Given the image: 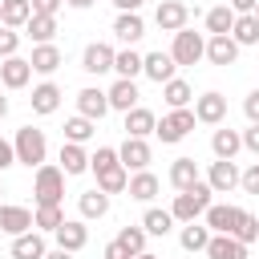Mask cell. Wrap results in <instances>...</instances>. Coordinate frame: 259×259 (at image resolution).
<instances>
[{
	"label": "cell",
	"instance_id": "52a82bcc",
	"mask_svg": "<svg viewBox=\"0 0 259 259\" xmlns=\"http://www.w3.org/2000/svg\"><path fill=\"white\" fill-rule=\"evenodd\" d=\"M239 178H243V170L235 166V158H214V162L206 166V182H210L214 194H231V190H239Z\"/></svg>",
	"mask_w": 259,
	"mask_h": 259
},
{
	"label": "cell",
	"instance_id": "c3c4849f",
	"mask_svg": "<svg viewBox=\"0 0 259 259\" xmlns=\"http://www.w3.org/2000/svg\"><path fill=\"white\" fill-rule=\"evenodd\" d=\"M101 259H134V255H130V251H125L117 239H109V243L101 247Z\"/></svg>",
	"mask_w": 259,
	"mask_h": 259
},
{
	"label": "cell",
	"instance_id": "9c48e42d",
	"mask_svg": "<svg viewBox=\"0 0 259 259\" xmlns=\"http://www.w3.org/2000/svg\"><path fill=\"white\" fill-rule=\"evenodd\" d=\"M117 158H121V166L134 174V170H150V158H154V150H150V138H130L125 134V142L117 146Z\"/></svg>",
	"mask_w": 259,
	"mask_h": 259
},
{
	"label": "cell",
	"instance_id": "cb8c5ba5",
	"mask_svg": "<svg viewBox=\"0 0 259 259\" xmlns=\"http://www.w3.org/2000/svg\"><path fill=\"white\" fill-rule=\"evenodd\" d=\"M113 36H117L121 45H138V40L146 36V20H142V12H117V20H113Z\"/></svg>",
	"mask_w": 259,
	"mask_h": 259
},
{
	"label": "cell",
	"instance_id": "5b68a950",
	"mask_svg": "<svg viewBox=\"0 0 259 259\" xmlns=\"http://www.w3.org/2000/svg\"><path fill=\"white\" fill-rule=\"evenodd\" d=\"M194 105H186V109H170L162 121H158V130H154V138L162 142V146H178L190 130H194Z\"/></svg>",
	"mask_w": 259,
	"mask_h": 259
},
{
	"label": "cell",
	"instance_id": "603a6c76",
	"mask_svg": "<svg viewBox=\"0 0 259 259\" xmlns=\"http://www.w3.org/2000/svg\"><path fill=\"white\" fill-rule=\"evenodd\" d=\"M206 61L210 65H235L239 61V40L227 32V36H206Z\"/></svg>",
	"mask_w": 259,
	"mask_h": 259
},
{
	"label": "cell",
	"instance_id": "6da1fadb",
	"mask_svg": "<svg viewBox=\"0 0 259 259\" xmlns=\"http://www.w3.org/2000/svg\"><path fill=\"white\" fill-rule=\"evenodd\" d=\"M214 202V190H210V182L206 178H198L194 186H186V190H178L174 194V202H170V214L178 219V223H194V219H202L206 214V206Z\"/></svg>",
	"mask_w": 259,
	"mask_h": 259
},
{
	"label": "cell",
	"instance_id": "7c38bea8",
	"mask_svg": "<svg viewBox=\"0 0 259 259\" xmlns=\"http://www.w3.org/2000/svg\"><path fill=\"white\" fill-rule=\"evenodd\" d=\"M28 81H32V61L28 57L16 53V57H4L0 61V85L4 89H24Z\"/></svg>",
	"mask_w": 259,
	"mask_h": 259
},
{
	"label": "cell",
	"instance_id": "f546056e",
	"mask_svg": "<svg viewBox=\"0 0 259 259\" xmlns=\"http://www.w3.org/2000/svg\"><path fill=\"white\" fill-rule=\"evenodd\" d=\"M166 178H170V186H174V190H186V186H194L202 174H198V162L182 154V158H174V162H170V174H166Z\"/></svg>",
	"mask_w": 259,
	"mask_h": 259
},
{
	"label": "cell",
	"instance_id": "db71d44e",
	"mask_svg": "<svg viewBox=\"0 0 259 259\" xmlns=\"http://www.w3.org/2000/svg\"><path fill=\"white\" fill-rule=\"evenodd\" d=\"M45 259H73V251H65V247H53Z\"/></svg>",
	"mask_w": 259,
	"mask_h": 259
},
{
	"label": "cell",
	"instance_id": "3957f363",
	"mask_svg": "<svg viewBox=\"0 0 259 259\" xmlns=\"http://www.w3.org/2000/svg\"><path fill=\"white\" fill-rule=\"evenodd\" d=\"M65 170L61 166H53V162H45V166H36V174H32V198H36V206L40 202H65Z\"/></svg>",
	"mask_w": 259,
	"mask_h": 259
},
{
	"label": "cell",
	"instance_id": "4316f807",
	"mask_svg": "<svg viewBox=\"0 0 259 259\" xmlns=\"http://www.w3.org/2000/svg\"><path fill=\"white\" fill-rule=\"evenodd\" d=\"M202 255L206 259H247V243H239L235 235H210Z\"/></svg>",
	"mask_w": 259,
	"mask_h": 259
},
{
	"label": "cell",
	"instance_id": "74e56055",
	"mask_svg": "<svg viewBox=\"0 0 259 259\" xmlns=\"http://www.w3.org/2000/svg\"><path fill=\"white\" fill-rule=\"evenodd\" d=\"M93 134H97V121L93 117H85V113H73L69 121H65V142H93Z\"/></svg>",
	"mask_w": 259,
	"mask_h": 259
},
{
	"label": "cell",
	"instance_id": "e0dca14e",
	"mask_svg": "<svg viewBox=\"0 0 259 259\" xmlns=\"http://www.w3.org/2000/svg\"><path fill=\"white\" fill-rule=\"evenodd\" d=\"M142 73L154 81V85H166L170 77H178V61L170 57V53H146V65H142Z\"/></svg>",
	"mask_w": 259,
	"mask_h": 259
},
{
	"label": "cell",
	"instance_id": "30bf717a",
	"mask_svg": "<svg viewBox=\"0 0 259 259\" xmlns=\"http://www.w3.org/2000/svg\"><path fill=\"white\" fill-rule=\"evenodd\" d=\"M239 219H243V206H231V202H210L206 214H202V223H206L214 235H235Z\"/></svg>",
	"mask_w": 259,
	"mask_h": 259
},
{
	"label": "cell",
	"instance_id": "8fae6325",
	"mask_svg": "<svg viewBox=\"0 0 259 259\" xmlns=\"http://www.w3.org/2000/svg\"><path fill=\"white\" fill-rule=\"evenodd\" d=\"M154 24H158L162 32H178V28L190 24V8H186L182 0H158V8H154Z\"/></svg>",
	"mask_w": 259,
	"mask_h": 259
},
{
	"label": "cell",
	"instance_id": "7a4b0ae2",
	"mask_svg": "<svg viewBox=\"0 0 259 259\" xmlns=\"http://www.w3.org/2000/svg\"><path fill=\"white\" fill-rule=\"evenodd\" d=\"M12 146H16V162L28 166V170H36V166L49 162V138H45V130H36V125H20L16 138H12Z\"/></svg>",
	"mask_w": 259,
	"mask_h": 259
},
{
	"label": "cell",
	"instance_id": "b9f144b4",
	"mask_svg": "<svg viewBox=\"0 0 259 259\" xmlns=\"http://www.w3.org/2000/svg\"><path fill=\"white\" fill-rule=\"evenodd\" d=\"M121 158H117V146H97L93 154H89V170L93 174H101V170H109V166H117Z\"/></svg>",
	"mask_w": 259,
	"mask_h": 259
},
{
	"label": "cell",
	"instance_id": "277c9868",
	"mask_svg": "<svg viewBox=\"0 0 259 259\" xmlns=\"http://www.w3.org/2000/svg\"><path fill=\"white\" fill-rule=\"evenodd\" d=\"M170 57L178 61V69H190V65L206 61V36L194 32V28H178L174 32V45H170Z\"/></svg>",
	"mask_w": 259,
	"mask_h": 259
},
{
	"label": "cell",
	"instance_id": "11a10c76",
	"mask_svg": "<svg viewBox=\"0 0 259 259\" xmlns=\"http://www.w3.org/2000/svg\"><path fill=\"white\" fill-rule=\"evenodd\" d=\"M65 4H69V8H81V12H85V8H93L97 0H65Z\"/></svg>",
	"mask_w": 259,
	"mask_h": 259
},
{
	"label": "cell",
	"instance_id": "94428289",
	"mask_svg": "<svg viewBox=\"0 0 259 259\" xmlns=\"http://www.w3.org/2000/svg\"><path fill=\"white\" fill-rule=\"evenodd\" d=\"M0 8H4V0H0Z\"/></svg>",
	"mask_w": 259,
	"mask_h": 259
},
{
	"label": "cell",
	"instance_id": "836d02e7",
	"mask_svg": "<svg viewBox=\"0 0 259 259\" xmlns=\"http://www.w3.org/2000/svg\"><path fill=\"white\" fill-rule=\"evenodd\" d=\"M24 36H28L32 45H49V40L57 36V16H40V12H32V20L24 24Z\"/></svg>",
	"mask_w": 259,
	"mask_h": 259
},
{
	"label": "cell",
	"instance_id": "f907efd6",
	"mask_svg": "<svg viewBox=\"0 0 259 259\" xmlns=\"http://www.w3.org/2000/svg\"><path fill=\"white\" fill-rule=\"evenodd\" d=\"M61 4H65V0H32V12H40V16H57Z\"/></svg>",
	"mask_w": 259,
	"mask_h": 259
},
{
	"label": "cell",
	"instance_id": "2e32d148",
	"mask_svg": "<svg viewBox=\"0 0 259 259\" xmlns=\"http://www.w3.org/2000/svg\"><path fill=\"white\" fill-rule=\"evenodd\" d=\"M53 239H57V247H65V251H81L85 243H89V227H85V219H65L57 231H53Z\"/></svg>",
	"mask_w": 259,
	"mask_h": 259
},
{
	"label": "cell",
	"instance_id": "8d00e7d4",
	"mask_svg": "<svg viewBox=\"0 0 259 259\" xmlns=\"http://www.w3.org/2000/svg\"><path fill=\"white\" fill-rule=\"evenodd\" d=\"M32 20V0H4V8H0V24H8V28H24Z\"/></svg>",
	"mask_w": 259,
	"mask_h": 259
},
{
	"label": "cell",
	"instance_id": "d6986e66",
	"mask_svg": "<svg viewBox=\"0 0 259 259\" xmlns=\"http://www.w3.org/2000/svg\"><path fill=\"white\" fill-rule=\"evenodd\" d=\"M239 150H243V130H231L227 121L210 134V154L214 158H239Z\"/></svg>",
	"mask_w": 259,
	"mask_h": 259
},
{
	"label": "cell",
	"instance_id": "816d5d0a",
	"mask_svg": "<svg viewBox=\"0 0 259 259\" xmlns=\"http://www.w3.org/2000/svg\"><path fill=\"white\" fill-rule=\"evenodd\" d=\"M142 4H146V0H113L117 12H142Z\"/></svg>",
	"mask_w": 259,
	"mask_h": 259
},
{
	"label": "cell",
	"instance_id": "4dcf8cb0",
	"mask_svg": "<svg viewBox=\"0 0 259 259\" xmlns=\"http://www.w3.org/2000/svg\"><path fill=\"white\" fill-rule=\"evenodd\" d=\"M235 8L231 4H214V8H206V36H227L231 28H235Z\"/></svg>",
	"mask_w": 259,
	"mask_h": 259
},
{
	"label": "cell",
	"instance_id": "9f6ffc18",
	"mask_svg": "<svg viewBox=\"0 0 259 259\" xmlns=\"http://www.w3.org/2000/svg\"><path fill=\"white\" fill-rule=\"evenodd\" d=\"M4 117H8V97L0 93V121H4Z\"/></svg>",
	"mask_w": 259,
	"mask_h": 259
},
{
	"label": "cell",
	"instance_id": "bcb514c9",
	"mask_svg": "<svg viewBox=\"0 0 259 259\" xmlns=\"http://www.w3.org/2000/svg\"><path fill=\"white\" fill-rule=\"evenodd\" d=\"M243 150H247V154H255V158H259V121H251V125H247V130H243Z\"/></svg>",
	"mask_w": 259,
	"mask_h": 259
},
{
	"label": "cell",
	"instance_id": "4fadbf2b",
	"mask_svg": "<svg viewBox=\"0 0 259 259\" xmlns=\"http://www.w3.org/2000/svg\"><path fill=\"white\" fill-rule=\"evenodd\" d=\"M105 93H109V109H117V113H130L134 105H142V93H138L134 77H117Z\"/></svg>",
	"mask_w": 259,
	"mask_h": 259
},
{
	"label": "cell",
	"instance_id": "e575fe53",
	"mask_svg": "<svg viewBox=\"0 0 259 259\" xmlns=\"http://www.w3.org/2000/svg\"><path fill=\"white\" fill-rule=\"evenodd\" d=\"M162 97H166V105H170V109H186V105L194 101V89H190V81L170 77V81L162 85Z\"/></svg>",
	"mask_w": 259,
	"mask_h": 259
},
{
	"label": "cell",
	"instance_id": "680465c9",
	"mask_svg": "<svg viewBox=\"0 0 259 259\" xmlns=\"http://www.w3.org/2000/svg\"><path fill=\"white\" fill-rule=\"evenodd\" d=\"M255 16H259V4H255Z\"/></svg>",
	"mask_w": 259,
	"mask_h": 259
},
{
	"label": "cell",
	"instance_id": "ac0fdd59",
	"mask_svg": "<svg viewBox=\"0 0 259 259\" xmlns=\"http://www.w3.org/2000/svg\"><path fill=\"white\" fill-rule=\"evenodd\" d=\"M77 113H85V117L101 121V117L109 113V93H105V89H97V85H85V89L77 93Z\"/></svg>",
	"mask_w": 259,
	"mask_h": 259
},
{
	"label": "cell",
	"instance_id": "484cf974",
	"mask_svg": "<svg viewBox=\"0 0 259 259\" xmlns=\"http://www.w3.org/2000/svg\"><path fill=\"white\" fill-rule=\"evenodd\" d=\"M130 138H150L154 130H158V113L154 109H146V105H134L130 113H125V125H121Z\"/></svg>",
	"mask_w": 259,
	"mask_h": 259
},
{
	"label": "cell",
	"instance_id": "ba28073f",
	"mask_svg": "<svg viewBox=\"0 0 259 259\" xmlns=\"http://www.w3.org/2000/svg\"><path fill=\"white\" fill-rule=\"evenodd\" d=\"M194 117H198L202 125H223V121H227V97H223L219 89L198 93V97H194Z\"/></svg>",
	"mask_w": 259,
	"mask_h": 259
},
{
	"label": "cell",
	"instance_id": "5bb4252c",
	"mask_svg": "<svg viewBox=\"0 0 259 259\" xmlns=\"http://www.w3.org/2000/svg\"><path fill=\"white\" fill-rule=\"evenodd\" d=\"M36 223H32V210L28 206H16V202H0V231L4 235H24V231H32Z\"/></svg>",
	"mask_w": 259,
	"mask_h": 259
},
{
	"label": "cell",
	"instance_id": "7402d4cb",
	"mask_svg": "<svg viewBox=\"0 0 259 259\" xmlns=\"http://www.w3.org/2000/svg\"><path fill=\"white\" fill-rule=\"evenodd\" d=\"M49 255V243H45V231H24L12 239V259H45Z\"/></svg>",
	"mask_w": 259,
	"mask_h": 259
},
{
	"label": "cell",
	"instance_id": "7bdbcfd3",
	"mask_svg": "<svg viewBox=\"0 0 259 259\" xmlns=\"http://www.w3.org/2000/svg\"><path fill=\"white\" fill-rule=\"evenodd\" d=\"M235 239H239V243H247V247H251V243H259V219H255L251 210H243V219H239V227H235Z\"/></svg>",
	"mask_w": 259,
	"mask_h": 259
},
{
	"label": "cell",
	"instance_id": "f1b7e54d",
	"mask_svg": "<svg viewBox=\"0 0 259 259\" xmlns=\"http://www.w3.org/2000/svg\"><path fill=\"white\" fill-rule=\"evenodd\" d=\"M210 227L202 223V219H194V223H182V231H178V243H182V251H206V243H210Z\"/></svg>",
	"mask_w": 259,
	"mask_h": 259
},
{
	"label": "cell",
	"instance_id": "60d3db41",
	"mask_svg": "<svg viewBox=\"0 0 259 259\" xmlns=\"http://www.w3.org/2000/svg\"><path fill=\"white\" fill-rule=\"evenodd\" d=\"M146 239H150V231H146L142 223H138V227H121V231H117V243H121L130 255H142V251H146Z\"/></svg>",
	"mask_w": 259,
	"mask_h": 259
},
{
	"label": "cell",
	"instance_id": "44dd1931",
	"mask_svg": "<svg viewBox=\"0 0 259 259\" xmlns=\"http://www.w3.org/2000/svg\"><path fill=\"white\" fill-rule=\"evenodd\" d=\"M158 190H162V182H158V174H154V170H134V174H130L125 194H130L134 202H146V206H150Z\"/></svg>",
	"mask_w": 259,
	"mask_h": 259
},
{
	"label": "cell",
	"instance_id": "ab89813d",
	"mask_svg": "<svg viewBox=\"0 0 259 259\" xmlns=\"http://www.w3.org/2000/svg\"><path fill=\"white\" fill-rule=\"evenodd\" d=\"M97 186H101L105 194H125V186H130V170L117 162V166H109V170L97 174Z\"/></svg>",
	"mask_w": 259,
	"mask_h": 259
},
{
	"label": "cell",
	"instance_id": "ffe728a7",
	"mask_svg": "<svg viewBox=\"0 0 259 259\" xmlns=\"http://www.w3.org/2000/svg\"><path fill=\"white\" fill-rule=\"evenodd\" d=\"M57 166H61L69 178H77V174H85V170H89V150H85L81 142H61Z\"/></svg>",
	"mask_w": 259,
	"mask_h": 259
},
{
	"label": "cell",
	"instance_id": "f6af8a7d",
	"mask_svg": "<svg viewBox=\"0 0 259 259\" xmlns=\"http://www.w3.org/2000/svg\"><path fill=\"white\" fill-rule=\"evenodd\" d=\"M239 190H243V194H259V162H251V166L243 170V178H239Z\"/></svg>",
	"mask_w": 259,
	"mask_h": 259
},
{
	"label": "cell",
	"instance_id": "d590c367",
	"mask_svg": "<svg viewBox=\"0 0 259 259\" xmlns=\"http://www.w3.org/2000/svg\"><path fill=\"white\" fill-rule=\"evenodd\" d=\"M174 214L170 210H162V206H146V214H142V227L150 231V235H158V239H166L170 231H174Z\"/></svg>",
	"mask_w": 259,
	"mask_h": 259
},
{
	"label": "cell",
	"instance_id": "7dc6e473",
	"mask_svg": "<svg viewBox=\"0 0 259 259\" xmlns=\"http://www.w3.org/2000/svg\"><path fill=\"white\" fill-rule=\"evenodd\" d=\"M8 166H16V146H12L8 138H0V174H4Z\"/></svg>",
	"mask_w": 259,
	"mask_h": 259
},
{
	"label": "cell",
	"instance_id": "9a60e30c",
	"mask_svg": "<svg viewBox=\"0 0 259 259\" xmlns=\"http://www.w3.org/2000/svg\"><path fill=\"white\" fill-rule=\"evenodd\" d=\"M61 85L57 81H40V85H32V97H28V105H32V113H40V117H49V113H57L61 109Z\"/></svg>",
	"mask_w": 259,
	"mask_h": 259
},
{
	"label": "cell",
	"instance_id": "d4e9b609",
	"mask_svg": "<svg viewBox=\"0 0 259 259\" xmlns=\"http://www.w3.org/2000/svg\"><path fill=\"white\" fill-rule=\"evenodd\" d=\"M32 73H40V77H53L61 65H65V57H61V49L49 40V45H32Z\"/></svg>",
	"mask_w": 259,
	"mask_h": 259
},
{
	"label": "cell",
	"instance_id": "d6a6232c",
	"mask_svg": "<svg viewBox=\"0 0 259 259\" xmlns=\"http://www.w3.org/2000/svg\"><path fill=\"white\" fill-rule=\"evenodd\" d=\"M32 223H36V231L53 235V231L65 223V206H61V202H40V206H32Z\"/></svg>",
	"mask_w": 259,
	"mask_h": 259
},
{
	"label": "cell",
	"instance_id": "8992f818",
	"mask_svg": "<svg viewBox=\"0 0 259 259\" xmlns=\"http://www.w3.org/2000/svg\"><path fill=\"white\" fill-rule=\"evenodd\" d=\"M113 57H117V49H113L109 40H89V45H85V53H81V69H85L89 77L113 73Z\"/></svg>",
	"mask_w": 259,
	"mask_h": 259
},
{
	"label": "cell",
	"instance_id": "83f0119b",
	"mask_svg": "<svg viewBox=\"0 0 259 259\" xmlns=\"http://www.w3.org/2000/svg\"><path fill=\"white\" fill-rule=\"evenodd\" d=\"M77 210H81L85 223H89V219H105V214H109V194H105L101 186H93V190L77 194Z\"/></svg>",
	"mask_w": 259,
	"mask_h": 259
},
{
	"label": "cell",
	"instance_id": "f35d334b",
	"mask_svg": "<svg viewBox=\"0 0 259 259\" xmlns=\"http://www.w3.org/2000/svg\"><path fill=\"white\" fill-rule=\"evenodd\" d=\"M231 36L239 40V49H247V45H259V16H255V12H243V16H235V28H231Z\"/></svg>",
	"mask_w": 259,
	"mask_h": 259
},
{
	"label": "cell",
	"instance_id": "91938a15",
	"mask_svg": "<svg viewBox=\"0 0 259 259\" xmlns=\"http://www.w3.org/2000/svg\"><path fill=\"white\" fill-rule=\"evenodd\" d=\"M0 194H4V182H0Z\"/></svg>",
	"mask_w": 259,
	"mask_h": 259
},
{
	"label": "cell",
	"instance_id": "6f0895ef",
	"mask_svg": "<svg viewBox=\"0 0 259 259\" xmlns=\"http://www.w3.org/2000/svg\"><path fill=\"white\" fill-rule=\"evenodd\" d=\"M134 259H162V255H154V251H142V255H134Z\"/></svg>",
	"mask_w": 259,
	"mask_h": 259
},
{
	"label": "cell",
	"instance_id": "1f68e13d",
	"mask_svg": "<svg viewBox=\"0 0 259 259\" xmlns=\"http://www.w3.org/2000/svg\"><path fill=\"white\" fill-rule=\"evenodd\" d=\"M142 65H146V57L134 49V45H125V49H117V57H113V73L117 77H142Z\"/></svg>",
	"mask_w": 259,
	"mask_h": 259
},
{
	"label": "cell",
	"instance_id": "ee69618b",
	"mask_svg": "<svg viewBox=\"0 0 259 259\" xmlns=\"http://www.w3.org/2000/svg\"><path fill=\"white\" fill-rule=\"evenodd\" d=\"M16 49H20V28L0 24V61H4V57H16Z\"/></svg>",
	"mask_w": 259,
	"mask_h": 259
},
{
	"label": "cell",
	"instance_id": "681fc988",
	"mask_svg": "<svg viewBox=\"0 0 259 259\" xmlns=\"http://www.w3.org/2000/svg\"><path fill=\"white\" fill-rule=\"evenodd\" d=\"M243 113H247V121H259V89H251L243 97Z\"/></svg>",
	"mask_w": 259,
	"mask_h": 259
},
{
	"label": "cell",
	"instance_id": "f5cc1de1",
	"mask_svg": "<svg viewBox=\"0 0 259 259\" xmlns=\"http://www.w3.org/2000/svg\"><path fill=\"white\" fill-rule=\"evenodd\" d=\"M255 4H259V0H231V8H235L239 16H243V12H255Z\"/></svg>",
	"mask_w": 259,
	"mask_h": 259
}]
</instances>
